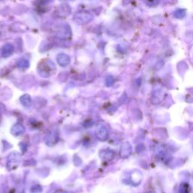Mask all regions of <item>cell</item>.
I'll list each match as a JSON object with an SVG mask.
<instances>
[{"label": "cell", "instance_id": "obj_8", "mask_svg": "<svg viewBox=\"0 0 193 193\" xmlns=\"http://www.w3.org/2000/svg\"><path fill=\"white\" fill-rule=\"evenodd\" d=\"M41 188L39 185H36L33 186L31 189V193H41Z\"/></svg>", "mask_w": 193, "mask_h": 193}, {"label": "cell", "instance_id": "obj_5", "mask_svg": "<svg viewBox=\"0 0 193 193\" xmlns=\"http://www.w3.org/2000/svg\"><path fill=\"white\" fill-rule=\"evenodd\" d=\"M57 61L59 63V64L62 66H66L70 62V60L69 57L67 55L64 54H61L57 56Z\"/></svg>", "mask_w": 193, "mask_h": 193}, {"label": "cell", "instance_id": "obj_3", "mask_svg": "<svg viewBox=\"0 0 193 193\" xmlns=\"http://www.w3.org/2000/svg\"><path fill=\"white\" fill-rule=\"evenodd\" d=\"M45 140L48 146H53V145L55 144L58 140V134L57 131H52V132L50 133L45 137Z\"/></svg>", "mask_w": 193, "mask_h": 193}, {"label": "cell", "instance_id": "obj_1", "mask_svg": "<svg viewBox=\"0 0 193 193\" xmlns=\"http://www.w3.org/2000/svg\"><path fill=\"white\" fill-rule=\"evenodd\" d=\"M92 19V15L88 12H80L75 15V21L79 24L89 22Z\"/></svg>", "mask_w": 193, "mask_h": 193}, {"label": "cell", "instance_id": "obj_9", "mask_svg": "<svg viewBox=\"0 0 193 193\" xmlns=\"http://www.w3.org/2000/svg\"><path fill=\"white\" fill-rule=\"evenodd\" d=\"M18 66L21 68H26L28 66V62H26V61H21Z\"/></svg>", "mask_w": 193, "mask_h": 193}, {"label": "cell", "instance_id": "obj_2", "mask_svg": "<svg viewBox=\"0 0 193 193\" xmlns=\"http://www.w3.org/2000/svg\"><path fill=\"white\" fill-rule=\"evenodd\" d=\"M96 135L100 140H106L108 137V131L104 125H100L98 127L96 131Z\"/></svg>", "mask_w": 193, "mask_h": 193}, {"label": "cell", "instance_id": "obj_7", "mask_svg": "<svg viewBox=\"0 0 193 193\" xmlns=\"http://www.w3.org/2000/svg\"><path fill=\"white\" fill-rule=\"evenodd\" d=\"M13 51V47L11 45H6L4 46L2 49V56L7 57L8 55H11V54Z\"/></svg>", "mask_w": 193, "mask_h": 193}, {"label": "cell", "instance_id": "obj_4", "mask_svg": "<svg viewBox=\"0 0 193 193\" xmlns=\"http://www.w3.org/2000/svg\"><path fill=\"white\" fill-rule=\"evenodd\" d=\"M25 128L24 126L21 124H17L13 126L11 129V133L14 136H19L21 134H24Z\"/></svg>", "mask_w": 193, "mask_h": 193}, {"label": "cell", "instance_id": "obj_6", "mask_svg": "<svg viewBox=\"0 0 193 193\" xmlns=\"http://www.w3.org/2000/svg\"><path fill=\"white\" fill-rule=\"evenodd\" d=\"M20 101L22 104L25 107H29V106H31V104H32V100H31V98L30 95L28 94H24L21 97L20 99Z\"/></svg>", "mask_w": 193, "mask_h": 193}]
</instances>
